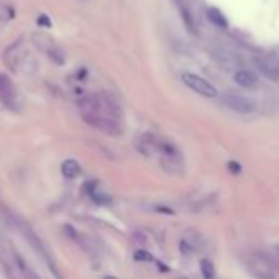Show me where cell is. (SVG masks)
<instances>
[{
    "label": "cell",
    "mask_w": 279,
    "mask_h": 279,
    "mask_svg": "<svg viewBox=\"0 0 279 279\" xmlns=\"http://www.w3.org/2000/svg\"><path fill=\"white\" fill-rule=\"evenodd\" d=\"M79 109L80 114L107 115L115 120H120L121 117L119 105L109 96H103V94H89V96H84L79 100Z\"/></svg>",
    "instance_id": "6da1fadb"
},
{
    "label": "cell",
    "mask_w": 279,
    "mask_h": 279,
    "mask_svg": "<svg viewBox=\"0 0 279 279\" xmlns=\"http://www.w3.org/2000/svg\"><path fill=\"white\" fill-rule=\"evenodd\" d=\"M84 123H87L89 127H92L94 130H99V132L105 133V135H112V137H119L123 132L120 125V120H115L112 117L107 115H97V114H80Z\"/></svg>",
    "instance_id": "7a4b0ae2"
},
{
    "label": "cell",
    "mask_w": 279,
    "mask_h": 279,
    "mask_svg": "<svg viewBox=\"0 0 279 279\" xmlns=\"http://www.w3.org/2000/svg\"><path fill=\"white\" fill-rule=\"evenodd\" d=\"M222 103L225 107H228L230 110L237 112V114H243V115H248L253 114L258 109L256 102L248 96H243V94L238 92H227L222 96Z\"/></svg>",
    "instance_id": "3957f363"
},
{
    "label": "cell",
    "mask_w": 279,
    "mask_h": 279,
    "mask_svg": "<svg viewBox=\"0 0 279 279\" xmlns=\"http://www.w3.org/2000/svg\"><path fill=\"white\" fill-rule=\"evenodd\" d=\"M0 103L13 112L20 107L19 91H17V87L13 85L12 79L3 73H0Z\"/></svg>",
    "instance_id": "277c9868"
},
{
    "label": "cell",
    "mask_w": 279,
    "mask_h": 279,
    "mask_svg": "<svg viewBox=\"0 0 279 279\" xmlns=\"http://www.w3.org/2000/svg\"><path fill=\"white\" fill-rule=\"evenodd\" d=\"M182 82L187 85L189 89H192L194 92H197L199 96L202 97H209V99H214L217 97V89L214 87L212 84L209 82L207 79L200 78V76H197L194 73H184L181 76Z\"/></svg>",
    "instance_id": "5b68a950"
},
{
    "label": "cell",
    "mask_w": 279,
    "mask_h": 279,
    "mask_svg": "<svg viewBox=\"0 0 279 279\" xmlns=\"http://www.w3.org/2000/svg\"><path fill=\"white\" fill-rule=\"evenodd\" d=\"M246 268L256 279H276L274 278V269L264 261V258L258 255L246 256Z\"/></svg>",
    "instance_id": "8992f818"
},
{
    "label": "cell",
    "mask_w": 279,
    "mask_h": 279,
    "mask_svg": "<svg viewBox=\"0 0 279 279\" xmlns=\"http://www.w3.org/2000/svg\"><path fill=\"white\" fill-rule=\"evenodd\" d=\"M20 230H21V233H23V235H25L26 241H30V243H31L33 250L37 251V253H38L40 256H41V258H43L44 261H46L48 266L51 268V271H53V273H56V266H55V264H53L51 256H49V253L46 251V248H44V246H43V243H41V240H40V238H38L37 233L31 230V228H30L26 223H21V225H20ZM56 274H58V273H56Z\"/></svg>",
    "instance_id": "52a82bcc"
},
{
    "label": "cell",
    "mask_w": 279,
    "mask_h": 279,
    "mask_svg": "<svg viewBox=\"0 0 279 279\" xmlns=\"http://www.w3.org/2000/svg\"><path fill=\"white\" fill-rule=\"evenodd\" d=\"M33 41L43 53H46V55L51 58L53 61H56L58 64H62V62H64V55H62V51L48 37H44V35H37V37H33Z\"/></svg>",
    "instance_id": "ba28073f"
},
{
    "label": "cell",
    "mask_w": 279,
    "mask_h": 279,
    "mask_svg": "<svg viewBox=\"0 0 279 279\" xmlns=\"http://www.w3.org/2000/svg\"><path fill=\"white\" fill-rule=\"evenodd\" d=\"M233 79H235V82L240 85V87H245V89H255L256 85L259 84L258 76H256L253 71H248V69L237 71Z\"/></svg>",
    "instance_id": "9c48e42d"
},
{
    "label": "cell",
    "mask_w": 279,
    "mask_h": 279,
    "mask_svg": "<svg viewBox=\"0 0 279 279\" xmlns=\"http://www.w3.org/2000/svg\"><path fill=\"white\" fill-rule=\"evenodd\" d=\"M61 173H62V176L67 178V179H74V178H78L80 173H82V168H80V164H79L78 159L67 158V159L62 161Z\"/></svg>",
    "instance_id": "30bf717a"
},
{
    "label": "cell",
    "mask_w": 279,
    "mask_h": 279,
    "mask_svg": "<svg viewBox=\"0 0 279 279\" xmlns=\"http://www.w3.org/2000/svg\"><path fill=\"white\" fill-rule=\"evenodd\" d=\"M256 66L261 69V73L266 74L271 79H279V66L273 61L266 60H256Z\"/></svg>",
    "instance_id": "8fae6325"
},
{
    "label": "cell",
    "mask_w": 279,
    "mask_h": 279,
    "mask_svg": "<svg viewBox=\"0 0 279 279\" xmlns=\"http://www.w3.org/2000/svg\"><path fill=\"white\" fill-rule=\"evenodd\" d=\"M207 19L212 21L215 26H220V28H225V26H227V19L222 15V12H220L219 8L210 7L209 10H207Z\"/></svg>",
    "instance_id": "7c38bea8"
},
{
    "label": "cell",
    "mask_w": 279,
    "mask_h": 279,
    "mask_svg": "<svg viewBox=\"0 0 279 279\" xmlns=\"http://www.w3.org/2000/svg\"><path fill=\"white\" fill-rule=\"evenodd\" d=\"M15 8L12 5H7V3L0 2V23H8L15 19Z\"/></svg>",
    "instance_id": "4fadbf2b"
},
{
    "label": "cell",
    "mask_w": 279,
    "mask_h": 279,
    "mask_svg": "<svg viewBox=\"0 0 279 279\" xmlns=\"http://www.w3.org/2000/svg\"><path fill=\"white\" fill-rule=\"evenodd\" d=\"M200 273L204 279H217V273H215V268L210 259H202L200 261Z\"/></svg>",
    "instance_id": "5bb4252c"
},
{
    "label": "cell",
    "mask_w": 279,
    "mask_h": 279,
    "mask_svg": "<svg viewBox=\"0 0 279 279\" xmlns=\"http://www.w3.org/2000/svg\"><path fill=\"white\" fill-rule=\"evenodd\" d=\"M135 259L137 261H153V256L150 253H146V251H143V250H138L137 253H135Z\"/></svg>",
    "instance_id": "9a60e30c"
},
{
    "label": "cell",
    "mask_w": 279,
    "mask_h": 279,
    "mask_svg": "<svg viewBox=\"0 0 279 279\" xmlns=\"http://www.w3.org/2000/svg\"><path fill=\"white\" fill-rule=\"evenodd\" d=\"M228 168L235 171V173H233V174H240V171H241V168H240V166H238V164L235 163V161H232V163H228Z\"/></svg>",
    "instance_id": "2e32d148"
},
{
    "label": "cell",
    "mask_w": 279,
    "mask_h": 279,
    "mask_svg": "<svg viewBox=\"0 0 279 279\" xmlns=\"http://www.w3.org/2000/svg\"><path fill=\"white\" fill-rule=\"evenodd\" d=\"M38 23L40 25H44V26H51V23H49V19H48V17H40V19H38Z\"/></svg>",
    "instance_id": "e0dca14e"
},
{
    "label": "cell",
    "mask_w": 279,
    "mask_h": 279,
    "mask_svg": "<svg viewBox=\"0 0 279 279\" xmlns=\"http://www.w3.org/2000/svg\"><path fill=\"white\" fill-rule=\"evenodd\" d=\"M102 279H120V278H117V276H112V274H107V276H103Z\"/></svg>",
    "instance_id": "ac0fdd59"
},
{
    "label": "cell",
    "mask_w": 279,
    "mask_h": 279,
    "mask_svg": "<svg viewBox=\"0 0 279 279\" xmlns=\"http://www.w3.org/2000/svg\"><path fill=\"white\" fill-rule=\"evenodd\" d=\"M276 251H278V253H279V245L276 246Z\"/></svg>",
    "instance_id": "d6986e66"
}]
</instances>
